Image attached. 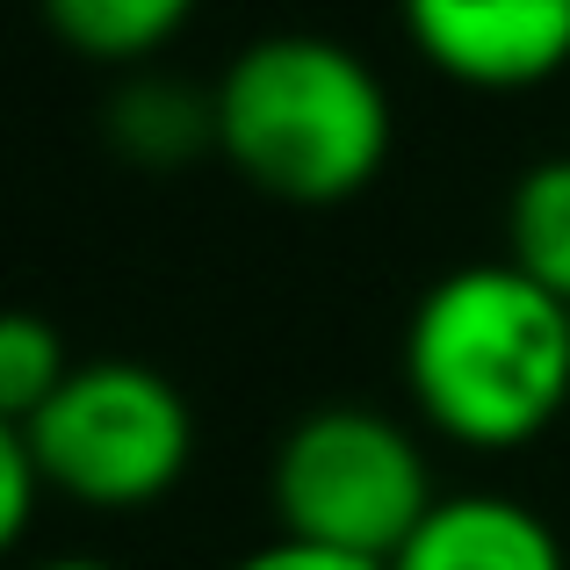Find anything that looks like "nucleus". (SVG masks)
<instances>
[{"instance_id":"f257e3e1","label":"nucleus","mask_w":570,"mask_h":570,"mask_svg":"<svg viewBox=\"0 0 570 570\" xmlns=\"http://www.w3.org/2000/svg\"><path fill=\"white\" fill-rule=\"evenodd\" d=\"M404 390L462 448H528L570 404V304L513 261L448 267L404 318Z\"/></svg>"},{"instance_id":"f03ea898","label":"nucleus","mask_w":570,"mask_h":570,"mask_svg":"<svg viewBox=\"0 0 570 570\" xmlns=\"http://www.w3.org/2000/svg\"><path fill=\"white\" fill-rule=\"evenodd\" d=\"M397 116L354 43L318 29L253 37L217 80V159L246 188L296 209L354 203L390 167Z\"/></svg>"},{"instance_id":"7ed1b4c3","label":"nucleus","mask_w":570,"mask_h":570,"mask_svg":"<svg viewBox=\"0 0 570 570\" xmlns=\"http://www.w3.org/2000/svg\"><path fill=\"white\" fill-rule=\"evenodd\" d=\"M275 528L340 557L390 563L441 505L426 448L383 404H311L267 462Z\"/></svg>"},{"instance_id":"20e7f679","label":"nucleus","mask_w":570,"mask_h":570,"mask_svg":"<svg viewBox=\"0 0 570 570\" xmlns=\"http://www.w3.org/2000/svg\"><path fill=\"white\" fill-rule=\"evenodd\" d=\"M51 476V499L130 513L167 499L195 462V412L153 362H80L43 412L8 426Z\"/></svg>"},{"instance_id":"39448f33","label":"nucleus","mask_w":570,"mask_h":570,"mask_svg":"<svg viewBox=\"0 0 570 570\" xmlns=\"http://www.w3.org/2000/svg\"><path fill=\"white\" fill-rule=\"evenodd\" d=\"M404 37L441 80L528 95L570 66V0H397Z\"/></svg>"},{"instance_id":"423d86ee","label":"nucleus","mask_w":570,"mask_h":570,"mask_svg":"<svg viewBox=\"0 0 570 570\" xmlns=\"http://www.w3.org/2000/svg\"><path fill=\"white\" fill-rule=\"evenodd\" d=\"M390 570H570L563 542L534 505L505 491H455L441 499L419 534L390 557Z\"/></svg>"},{"instance_id":"0eeeda50","label":"nucleus","mask_w":570,"mask_h":570,"mask_svg":"<svg viewBox=\"0 0 570 570\" xmlns=\"http://www.w3.org/2000/svg\"><path fill=\"white\" fill-rule=\"evenodd\" d=\"M101 145L138 174H188L217 153V87L174 80V72H124L101 101Z\"/></svg>"},{"instance_id":"6e6552de","label":"nucleus","mask_w":570,"mask_h":570,"mask_svg":"<svg viewBox=\"0 0 570 570\" xmlns=\"http://www.w3.org/2000/svg\"><path fill=\"white\" fill-rule=\"evenodd\" d=\"M195 8L203 0H37L43 29L66 51H80L87 66H116V72L153 66L195 22Z\"/></svg>"},{"instance_id":"1a4fd4ad","label":"nucleus","mask_w":570,"mask_h":570,"mask_svg":"<svg viewBox=\"0 0 570 570\" xmlns=\"http://www.w3.org/2000/svg\"><path fill=\"white\" fill-rule=\"evenodd\" d=\"M505 261L570 304V153L534 159L505 195Z\"/></svg>"},{"instance_id":"9d476101","label":"nucleus","mask_w":570,"mask_h":570,"mask_svg":"<svg viewBox=\"0 0 570 570\" xmlns=\"http://www.w3.org/2000/svg\"><path fill=\"white\" fill-rule=\"evenodd\" d=\"M72 368L80 362L66 354V333L51 318H37V311H14L0 325V426H22L29 412H43L66 390Z\"/></svg>"},{"instance_id":"9b49d317","label":"nucleus","mask_w":570,"mask_h":570,"mask_svg":"<svg viewBox=\"0 0 570 570\" xmlns=\"http://www.w3.org/2000/svg\"><path fill=\"white\" fill-rule=\"evenodd\" d=\"M43 491H51L43 462L29 455V441H22V433H8V426H0V542H8V549H22V542H29Z\"/></svg>"},{"instance_id":"f8f14e48","label":"nucleus","mask_w":570,"mask_h":570,"mask_svg":"<svg viewBox=\"0 0 570 570\" xmlns=\"http://www.w3.org/2000/svg\"><path fill=\"white\" fill-rule=\"evenodd\" d=\"M232 570H390V563H368V557H340V549H318V542H289V534H275L267 549H253V557H238Z\"/></svg>"},{"instance_id":"ddd939ff","label":"nucleus","mask_w":570,"mask_h":570,"mask_svg":"<svg viewBox=\"0 0 570 570\" xmlns=\"http://www.w3.org/2000/svg\"><path fill=\"white\" fill-rule=\"evenodd\" d=\"M29 570H116L109 557H43V563H29Z\"/></svg>"}]
</instances>
